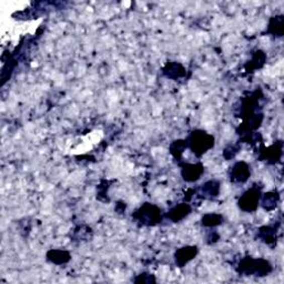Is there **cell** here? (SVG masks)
I'll list each match as a JSON object with an SVG mask.
<instances>
[{"mask_svg":"<svg viewBox=\"0 0 284 284\" xmlns=\"http://www.w3.org/2000/svg\"><path fill=\"white\" fill-rule=\"evenodd\" d=\"M191 151L195 156H202L215 147V136L203 130H195L190 134L187 141Z\"/></svg>","mask_w":284,"mask_h":284,"instance_id":"obj_1","label":"cell"},{"mask_svg":"<svg viewBox=\"0 0 284 284\" xmlns=\"http://www.w3.org/2000/svg\"><path fill=\"white\" fill-rule=\"evenodd\" d=\"M239 271L244 273L247 275H256V276H265L272 271V265L269 261L263 259H251L247 258L240 262Z\"/></svg>","mask_w":284,"mask_h":284,"instance_id":"obj_2","label":"cell"},{"mask_svg":"<svg viewBox=\"0 0 284 284\" xmlns=\"http://www.w3.org/2000/svg\"><path fill=\"white\" fill-rule=\"evenodd\" d=\"M133 218L144 226H155L161 221V210L155 204L145 203L134 212Z\"/></svg>","mask_w":284,"mask_h":284,"instance_id":"obj_3","label":"cell"},{"mask_svg":"<svg viewBox=\"0 0 284 284\" xmlns=\"http://www.w3.org/2000/svg\"><path fill=\"white\" fill-rule=\"evenodd\" d=\"M261 200V192L256 188H251L250 190L245 191L239 199L238 205L240 209L244 212H253L260 204Z\"/></svg>","mask_w":284,"mask_h":284,"instance_id":"obj_4","label":"cell"},{"mask_svg":"<svg viewBox=\"0 0 284 284\" xmlns=\"http://www.w3.org/2000/svg\"><path fill=\"white\" fill-rule=\"evenodd\" d=\"M204 172V168L201 163H193V165H184L182 167V178L184 181L187 182H194L198 181V180L201 178L202 174Z\"/></svg>","mask_w":284,"mask_h":284,"instance_id":"obj_5","label":"cell"},{"mask_svg":"<svg viewBox=\"0 0 284 284\" xmlns=\"http://www.w3.org/2000/svg\"><path fill=\"white\" fill-rule=\"evenodd\" d=\"M196 254H198V248L196 247H184L179 249L176 254H174L176 263L177 265H179V267H183L191 260H193Z\"/></svg>","mask_w":284,"mask_h":284,"instance_id":"obj_6","label":"cell"},{"mask_svg":"<svg viewBox=\"0 0 284 284\" xmlns=\"http://www.w3.org/2000/svg\"><path fill=\"white\" fill-rule=\"evenodd\" d=\"M230 176H231V179L237 182H241V183L247 182L248 179L251 176L250 166L248 165V163H245L243 161L236 163V165H234L232 168Z\"/></svg>","mask_w":284,"mask_h":284,"instance_id":"obj_7","label":"cell"},{"mask_svg":"<svg viewBox=\"0 0 284 284\" xmlns=\"http://www.w3.org/2000/svg\"><path fill=\"white\" fill-rule=\"evenodd\" d=\"M71 259V255L68 251L64 250H50L47 253V260L53 264L61 265L65 264Z\"/></svg>","mask_w":284,"mask_h":284,"instance_id":"obj_8","label":"cell"},{"mask_svg":"<svg viewBox=\"0 0 284 284\" xmlns=\"http://www.w3.org/2000/svg\"><path fill=\"white\" fill-rule=\"evenodd\" d=\"M191 212V206L187 203H181L171 209L168 212V218L173 222H179L183 220L185 217H188Z\"/></svg>","mask_w":284,"mask_h":284,"instance_id":"obj_9","label":"cell"},{"mask_svg":"<svg viewBox=\"0 0 284 284\" xmlns=\"http://www.w3.org/2000/svg\"><path fill=\"white\" fill-rule=\"evenodd\" d=\"M163 74H165L168 78L177 79L180 77H183L185 75V69L183 68V65L178 62H170L166 65L165 69H163Z\"/></svg>","mask_w":284,"mask_h":284,"instance_id":"obj_10","label":"cell"},{"mask_svg":"<svg viewBox=\"0 0 284 284\" xmlns=\"http://www.w3.org/2000/svg\"><path fill=\"white\" fill-rule=\"evenodd\" d=\"M261 204L266 210H272L276 206L278 201V194L276 192H269L265 193L263 196H261Z\"/></svg>","mask_w":284,"mask_h":284,"instance_id":"obj_11","label":"cell"},{"mask_svg":"<svg viewBox=\"0 0 284 284\" xmlns=\"http://www.w3.org/2000/svg\"><path fill=\"white\" fill-rule=\"evenodd\" d=\"M273 30L271 34L274 35L275 37H282L283 35V17L280 16V17H273L270 21L269 25V32Z\"/></svg>","mask_w":284,"mask_h":284,"instance_id":"obj_12","label":"cell"},{"mask_svg":"<svg viewBox=\"0 0 284 284\" xmlns=\"http://www.w3.org/2000/svg\"><path fill=\"white\" fill-rule=\"evenodd\" d=\"M223 221V217L217 213H209L202 218V225L205 227H217L221 225Z\"/></svg>","mask_w":284,"mask_h":284,"instance_id":"obj_13","label":"cell"},{"mask_svg":"<svg viewBox=\"0 0 284 284\" xmlns=\"http://www.w3.org/2000/svg\"><path fill=\"white\" fill-rule=\"evenodd\" d=\"M219 190L220 184L217 181H209L202 185V191H203V193L206 194L205 196H211V198L217 196L218 193H219Z\"/></svg>","mask_w":284,"mask_h":284,"instance_id":"obj_14","label":"cell"}]
</instances>
